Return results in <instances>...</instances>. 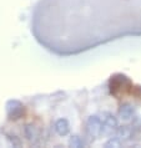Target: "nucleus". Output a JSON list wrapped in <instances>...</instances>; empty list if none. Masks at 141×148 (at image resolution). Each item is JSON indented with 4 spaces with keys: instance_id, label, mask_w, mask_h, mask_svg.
<instances>
[{
    "instance_id": "obj_2",
    "label": "nucleus",
    "mask_w": 141,
    "mask_h": 148,
    "mask_svg": "<svg viewBox=\"0 0 141 148\" xmlns=\"http://www.w3.org/2000/svg\"><path fill=\"white\" fill-rule=\"evenodd\" d=\"M6 110H8V114H9L10 118H13V120H18L23 116L24 113V107L23 105L20 103L19 101L16 100H11L6 103Z\"/></svg>"
},
{
    "instance_id": "obj_4",
    "label": "nucleus",
    "mask_w": 141,
    "mask_h": 148,
    "mask_svg": "<svg viewBox=\"0 0 141 148\" xmlns=\"http://www.w3.org/2000/svg\"><path fill=\"white\" fill-rule=\"evenodd\" d=\"M55 131L59 136H66L70 131V127H69V122L65 120V118H60L55 122Z\"/></svg>"
},
{
    "instance_id": "obj_3",
    "label": "nucleus",
    "mask_w": 141,
    "mask_h": 148,
    "mask_svg": "<svg viewBox=\"0 0 141 148\" xmlns=\"http://www.w3.org/2000/svg\"><path fill=\"white\" fill-rule=\"evenodd\" d=\"M24 133H25V137L32 143H36L39 141V130L36 128L35 126L32 125H28L24 130Z\"/></svg>"
},
{
    "instance_id": "obj_1",
    "label": "nucleus",
    "mask_w": 141,
    "mask_h": 148,
    "mask_svg": "<svg viewBox=\"0 0 141 148\" xmlns=\"http://www.w3.org/2000/svg\"><path fill=\"white\" fill-rule=\"evenodd\" d=\"M102 131V116L99 117L96 114L90 116L86 122V133L90 138H97Z\"/></svg>"
}]
</instances>
